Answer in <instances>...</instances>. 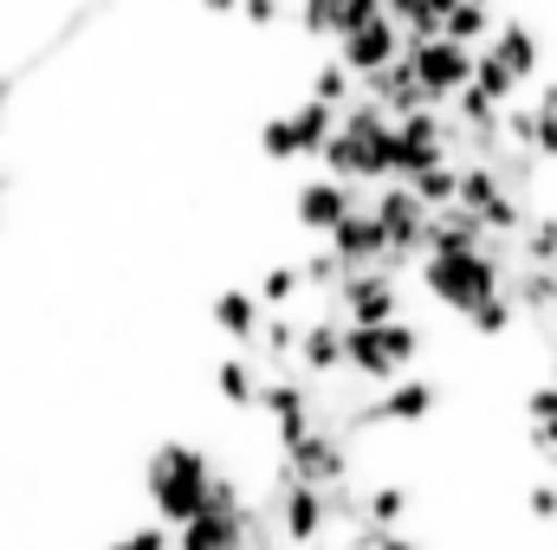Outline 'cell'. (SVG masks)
<instances>
[{
  "mask_svg": "<svg viewBox=\"0 0 557 550\" xmlns=\"http://www.w3.org/2000/svg\"><path fill=\"white\" fill-rule=\"evenodd\" d=\"M532 162H557V117H539V130H532Z\"/></svg>",
  "mask_w": 557,
  "mask_h": 550,
  "instance_id": "36",
  "label": "cell"
},
{
  "mask_svg": "<svg viewBox=\"0 0 557 550\" xmlns=\"http://www.w3.org/2000/svg\"><path fill=\"white\" fill-rule=\"evenodd\" d=\"M253 343H260V350H267L273 363H285V357L298 350V324H292L285 311H278V317H260V330H253Z\"/></svg>",
  "mask_w": 557,
  "mask_h": 550,
  "instance_id": "26",
  "label": "cell"
},
{
  "mask_svg": "<svg viewBox=\"0 0 557 550\" xmlns=\"http://www.w3.org/2000/svg\"><path fill=\"white\" fill-rule=\"evenodd\" d=\"M409 195H416L428 214H441V208H454V188H460V162H441V168H421L416 182H403Z\"/></svg>",
  "mask_w": 557,
  "mask_h": 550,
  "instance_id": "19",
  "label": "cell"
},
{
  "mask_svg": "<svg viewBox=\"0 0 557 550\" xmlns=\"http://www.w3.org/2000/svg\"><path fill=\"white\" fill-rule=\"evenodd\" d=\"M240 13H247L253 26H273L278 13H285V0H240Z\"/></svg>",
  "mask_w": 557,
  "mask_h": 550,
  "instance_id": "37",
  "label": "cell"
},
{
  "mask_svg": "<svg viewBox=\"0 0 557 550\" xmlns=\"http://www.w3.org/2000/svg\"><path fill=\"white\" fill-rule=\"evenodd\" d=\"M370 20H383V0H344V7H337V26H331V39H337V33H357V26H370Z\"/></svg>",
  "mask_w": 557,
  "mask_h": 550,
  "instance_id": "32",
  "label": "cell"
},
{
  "mask_svg": "<svg viewBox=\"0 0 557 550\" xmlns=\"http://www.w3.org/2000/svg\"><path fill=\"white\" fill-rule=\"evenodd\" d=\"M337 278H344V266L331 260V247H318V253L298 266V285H305V291H337Z\"/></svg>",
  "mask_w": 557,
  "mask_h": 550,
  "instance_id": "29",
  "label": "cell"
},
{
  "mask_svg": "<svg viewBox=\"0 0 557 550\" xmlns=\"http://www.w3.org/2000/svg\"><path fill=\"white\" fill-rule=\"evenodd\" d=\"M324 525H344V532L363 525V486H357V479H344V486L324 492Z\"/></svg>",
  "mask_w": 557,
  "mask_h": 550,
  "instance_id": "24",
  "label": "cell"
},
{
  "mask_svg": "<svg viewBox=\"0 0 557 550\" xmlns=\"http://www.w3.org/2000/svg\"><path fill=\"white\" fill-rule=\"evenodd\" d=\"M253 409L273 414V427H285V421H311V414H318V402H311V383H305V376H278V370H273V376L260 383Z\"/></svg>",
  "mask_w": 557,
  "mask_h": 550,
  "instance_id": "12",
  "label": "cell"
},
{
  "mask_svg": "<svg viewBox=\"0 0 557 550\" xmlns=\"http://www.w3.org/2000/svg\"><path fill=\"white\" fill-rule=\"evenodd\" d=\"M111 550H169V532H162V525H137V532L111 538Z\"/></svg>",
  "mask_w": 557,
  "mask_h": 550,
  "instance_id": "34",
  "label": "cell"
},
{
  "mask_svg": "<svg viewBox=\"0 0 557 550\" xmlns=\"http://www.w3.org/2000/svg\"><path fill=\"white\" fill-rule=\"evenodd\" d=\"M214 324H221L234 343H253V330H260V304H253V291H234V285H227V291L214 298Z\"/></svg>",
  "mask_w": 557,
  "mask_h": 550,
  "instance_id": "15",
  "label": "cell"
},
{
  "mask_svg": "<svg viewBox=\"0 0 557 550\" xmlns=\"http://www.w3.org/2000/svg\"><path fill=\"white\" fill-rule=\"evenodd\" d=\"M357 98V78L337 65V59H324L318 72H311V104H324V111H344Z\"/></svg>",
  "mask_w": 557,
  "mask_h": 550,
  "instance_id": "20",
  "label": "cell"
},
{
  "mask_svg": "<svg viewBox=\"0 0 557 550\" xmlns=\"http://www.w3.org/2000/svg\"><path fill=\"white\" fill-rule=\"evenodd\" d=\"M403 59L416 65V85L421 98H428V111H441L454 91H467V78H473V52H460L454 39H416V46H403Z\"/></svg>",
  "mask_w": 557,
  "mask_h": 550,
  "instance_id": "3",
  "label": "cell"
},
{
  "mask_svg": "<svg viewBox=\"0 0 557 550\" xmlns=\"http://www.w3.org/2000/svg\"><path fill=\"white\" fill-rule=\"evenodd\" d=\"M357 208H363V195H357V188H344V182H324V175H318V182H305V188H298V201H292V214H298V227H305V234H331V227H337L344 214H357Z\"/></svg>",
  "mask_w": 557,
  "mask_h": 550,
  "instance_id": "9",
  "label": "cell"
},
{
  "mask_svg": "<svg viewBox=\"0 0 557 550\" xmlns=\"http://www.w3.org/2000/svg\"><path fill=\"white\" fill-rule=\"evenodd\" d=\"M260 149H267L273 162H292V155H298V142H292V124H285V117H267V124H260Z\"/></svg>",
  "mask_w": 557,
  "mask_h": 550,
  "instance_id": "31",
  "label": "cell"
},
{
  "mask_svg": "<svg viewBox=\"0 0 557 550\" xmlns=\"http://www.w3.org/2000/svg\"><path fill=\"white\" fill-rule=\"evenodd\" d=\"M240 505H247V499H240V479L214 466V479H208V499H201V512H214V518H234Z\"/></svg>",
  "mask_w": 557,
  "mask_h": 550,
  "instance_id": "28",
  "label": "cell"
},
{
  "mask_svg": "<svg viewBox=\"0 0 557 550\" xmlns=\"http://www.w3.org/2000/svg\"><path fill=\"white\" fill-rule=\"evenodd\" d=\"M532 111H539V117H557V78L539 91V104H532Z\"/></svg>",
  "mask_w": 557,
  "mask_h": 550,
  "instance_id": "38",
  "label": "cell"
},
{
  "mask_svg": "<svg viewBox=\"0 0 557 550\" xmlns=\"http://www.w3.org/2000/svg\"><path fill=\"white\" fill-rule=\"evenodd\" d=\"M512 317H519V304H512V298H506V291H499V298H486V304H473V311H467V324H473V330H480V337H506V330H512Z\"/></svg>",
  "mask_w": 557,
  "mask_h": 550,
  "instance_id": "25",
  "label": "cell"
},
{
  "mask_svg": "<svg viewBox=\"0 0 557 550\" xmlns=\"http://www.w3.org/2000/svg\"><path fill=\"white\" fill-rule=\"evenodd\" d=\"M486 52H493L519 85H525V78H539V65H545V39H539L525 20H499V26H493V39H486Z\"/></svg>",
  "mask_w": 557,
  "mask_h": 550,
  "instance_id": "11",
  "label": "cell"
},
{
  "mask_svg": "<svg viewBox=\"0 0 557 550\" xmlns=\"http://www.w3.org/2000/svg\"><path fill=\"white\" fill-rule=\"evenodd\" d=\"M467 85H473V91H480L493 111H506V104H512V91H519V78H512V72H506V65H499L486 46L473 52V78H467Z\"/></svg>",
  "mask_w": 557,
  "mask_h": 550,
  "instance_id": "17",
  "label": "cell"
},
{
  "mask_svg": "<svg viewBox=\"0 0 557 550\" xmlns=\"http://www.w3.org/2000/svg\"><path fill=\"white\" fill-rule=\"evenodd\" d=\"M285 124H292V142H298V155H318L324 142H331V130H337V111H324V104H298V111H285Z\"/></svg>",
  "mask_w": 557,
  "mask_h": 550,
  "instance_id": "16",
  "label": "cell"
},
{
  "mask_svg": "<svg viewBox=\"0 0 557 550\" xmlns=\"http://www.w3.org/2000/svg\"><path fill=\"white\" fill-rule=\"evenodd\" d=\"M519 253L525 266H557V214H532L519 227Z\"/></svg>",
  "mask_w": 557,
  "mask_h": 550,
  "instance_id": "23",
  "label": "cell"
},
{
  "mask_svg": "<svg viewBox=\"0 0 557 550\" xmlns=\"http://www.w3.org/2000/svg\"><path fill=\"white\" fill-rule=\"evenodd\" d=\"M337 324H363V330H376V324H389V317H403V291H396V278L389 273H344L337 278Z\"/></svg>",
  "mask_w": 557,
  "mask_h": 550,
  "instance_id": "5",
  "label": "cell"
},
{
  "mask_svg": "<svg viewBox=\"0 0 557 550\" xmlns=\"http://www.w3.org/2000/svg\"><path fill=\"white\" fill-rule=\"evenodd\" d=\"M0 117H7V85H0Z\"/></svg>",
  "mask_w": 557,
  "mask_h": 550,
  "instance_id": "41",
  "label": "cell"
},
{
  "mask_svg": "<svg viewBox=\"0 0 557 550\" xmlns=\"http://www.w3.org/2000/svg\"><path fill=\"white\" fill-rule=\"evenodd\" d=\"M473 7H493V0H473Z\"/></svg>",
  "mask_w": 557,
  "mask_h": 550,
  "instance_id": "42",
  "label": "cell"
},
{
  "mask_svg": "<svg viewBox=\"0 0 557 550\" xmlns=\"http://www.w3.org/2000/svg\"><path fill=\"white\" fill-rule=\"evenodd\" d=\"M0 188H7V175H0Z\"/></svg>",
  "mask_w": 557,
  "mask_h": 550,
  "instance_id": "43",
  "label": "cell"
},
{
  "mask_svg": "<svg viewBox=\"0 0 557 550\" xmlns=\"http://www.w3.org/2000/svg\"><path fill=\"white\" fill-rule=\"evenodd\" d=\"M324 247H331V260L344 266V273H370V266H383V227L370 221V208H357V214H344L331 234H324Z\"/></svg>",
  "mask_w": 557,
  "mask_h": 550,
  "instance_id": "8",
  "label": "cell"
},
{
  "mask_svg": "<svg viewBox=\"0 0 557 550\" xmlns=\"http://www.w3.org/2000/svg\"><path fill=\"white\" fill-rule=\"evenodd\" d=\"M421 285H428V298L434 304H447V311H473V304H486V298H499V285H506V266L499 260H486V253H447V260H421Z\"/></svg>",
  "mask_w": 557,
  "mask_h": 550,
  "instance_id": "2",
  "label": "cell"
},
{
  "mask_svg": "<svg viewBox=\"0 0 557 550\" xmlns=\"http://www.w3.org/2000/svg\"><path fill=\"white\" fill-rule=\"evenodd\" d=\"M493 26H499V20H493V7H473V0H454V13L441 20V39H454L460 52H480V46L493 39Z\"/></svg>",
  "mask_w": 557,
  "mask_h": 550,
  "instance_id": "14",
  "label": "cell"
},
{
  "mask_svg": "<svg viewBox=\"0 0 557 550\" xmlns=\"http://www.w3.org/2000/svg\"><path fill=\"white\" fill-rule=\"evenodd\" d=\"M201 7H208V13H234L240 0H201Z\"/></svg>",
  "mask_w": 557,
  "mask_h": 550,
  "instance_id": "40",
  "label": "cell"
},
{
  "mask_svg": "<svg viewBox=\"0 0 557 550\" xmlns=\"http://www.w3.org/2000/svg\"><path fill=\"white\" fill-rule=\"evenodd\" d=\"M525 414H532V427H545V421H557V383H539V389L525 396Z\"/></svg>",
  "mask_w": 557,
  "mask_h": 550,
  "instance_id": "35",
  "label": "cell"
},
{
  "mask_svg": "<svg viewBox=\"0 0 557 550\" xmlns=\"http://www.w3.org/2000/svg\"><path fill=\"white\" fill-rule=\"evenodd\" d=\"M337 7H344V0H298V26H305L311 39H331V26H337Z\"/></svg>",
  "mask_w": 557,
  "mask_h": 550,
  "instance_id": "30",
  "label": "cell"
},
{
  "mask_svg": "<svg viewBox=\"0 0 557 550\" xmlns=\"http://www.w3.org/2000/svg\"><path fill=\"white\" fill-rule=\"evenodd\" d=\"M169 550H247V538H240V518L201 512V518H188L182 532H169Z\"/></svg>",
  "mask_w": 557,
  "mask_h": 550,
  "instance_id": "13",
  "label": "cell"
},
{
  "mask_svg": "<svg viewBox=\"0 0 557 550\" xmlns=\"http://www.w3.org/2000/svg\"><path fill=\"white\" fill-rule=\"evenodd\" d=\"M403 518H409V492H403V486H370V492H363V525L396 532Z\"/></svg>",
  "mask_w": 557,
  "mask_h": 550,
  "instance_id": "22",
  "label": "cell"
},
{
  "mask_svg": "<svg viewBox=\"0 0 557 550\" xmlns=\"http://www.w3.org/2000/svg\"><path fill=\"white\" fill-rule=\"evenodd\" d=\"M214 389H221V402H227V409H253V396H260V370H253L247 357H221Z\"/></svg>",
  "mask_w": 557,
  "mask_h": 550,
  "instance_id": "18",
  "label": "cell"
},
{
  "mask_svg": "<svg viewBox=\"0 0 557 550\" xmlns=\"http://www.w3.org/2000/svg\"><path fill=\"white\" fill-rule=\"evenodd\" d=\"M298 291H305V285H298V266H267V273H260V291H253V304H278V311H285Z\"/></svg>",
  "mask_w": 557,
  "mask_h": 550,
  "instance_id": "27",
  "label": "cell"
},
{
  "mask_svg": "<svg viewBox=\"0 0 557 550\" xmlns=\"http://www.w3.org/2000/svg\"><path fill=\"white\" fill-rule=\"evenodd\" d=\"M493 195H506L499 188V175L486 168V162H460V188H454V208H467V214H480Z\"/></svg>",
  "mask_w": 557,
  "mask_h": 550,
  "instance_id": "21",
  "label": "cell"
},
{
  "mask_svg": "<svg viewBox=\"0 0 557 550\" xmlns=\"http://www.w3.org/2000/svg\"><path fill=\"white\" fill-rule=\"evenodd\" d=\"M525 512H532L539 525H557V486H552V479H539V486L525 492Z\"/></svg>",
  "mask_w": 557,
  "mask_h": 550,
  "instance_id": "33",
  "label": "cell"
},
{
  "mask_svg": "<svg viewBox=\"0 0 557 550\" xmlns=\"http://www.w3.org/2000/svg\"><path fill=\"white\" fill-rule=\"evenodd\" d=\"M403 52V33L389 26V20H370V26H357V33H337V65L350 72V78H376L389 59Z\"/></svg>",
  "mask_w": 557,
  "mask_h": 550,
  "instance_id": "7",
  "label": "cell"
},
{
  "mask_svg": "<svg viewBox=\"0 0 557 550\" xmlns=\"http://www.w3.org/2000/svg\"><path fill=\"white\" fill-rule=\"evenodd\" d=\"M285 473L298 479V486H311V492H331V486H344V479H357V466H350V447L331 434V421H318L292 453H285Z\"/></svg>",
  "mask_w": 557,
  "mask_h": 550,
  "instance_id": "4",
  "label": "cell"
},
{
  "mask_svg": "<svg viewBox=\"0 0 557 550\" xmlns=\"http://www.w3.org/2000/svg\"><path fill=\"white\" fill-rule=\"evenodd\" d=\"M273 512H278V532H285V545L292 550H311L324 545V492H311V486H298L292 473H273Z\"/></svg>",
  "mask_w": 557,
  "mask_h": 550,
  "instance_id": "6",
  "label": "cell"
},
{
  "mask_svg": "<svg viewBox=\"0 0 557 550\" xmlns=\"http://www.w3.org/2000/svg\"><path fill=\"white\" fill-rule=\"evenodd\" d=\"M376 550H421V545L409 538V532H383V545H376Z\"/></svg>",
  "mask_w": 557,
  "mask_h": 550,
  "instance_id": "39",
  "label": "cell"
},
{
  "mask_svg": "<svg viewBox=\"0 0 557 550\" xmlns=\"http://www.w3.org/2000/svg\"><path fill=\"white\" fill-rule=\"evenodd\" d=\"M208 479H214V460L188 440H162L143 466V492H149V512L156 525L182 532L188 518H201V499H208Z\"/></svg>",
  "mask_w": 557,
  "mask_h": 550,
  "instance_id": "1",
  "label": "cell"
},
{
  "mask_svg": "<svg viewBox=\"0 0 557 550\" xmlns=\"http://www.w3.org/2000/svg\"><path fill=\"white\" fill-rule=\"evenodd\" d=\"M298 370H305V383H331L337 370H344V324L337 317H311L305 330H298Z\"/></svg>",
  "mask_w": 557,
  "mask_h": 550,
  "instance_id": "10",
  "label": "cell"
}]
</instances>
